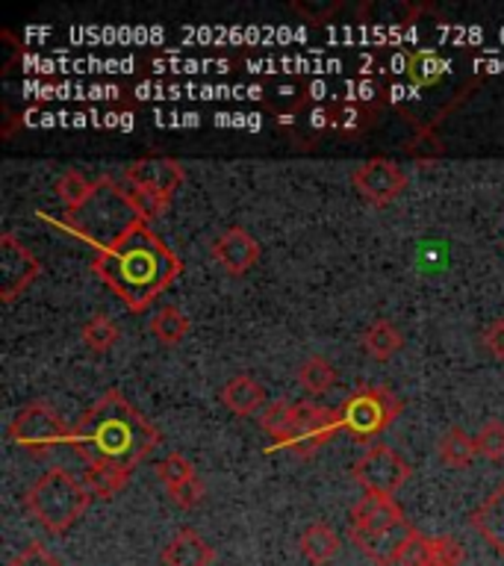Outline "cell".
<instances>
[{"mask_svg":"<svg viewBox=\"0 0 504 566\" xmlns=\"http://www.w3.org/2000/svg\"><path fill=\"white\" fill-rule=\"evenodd\" d=\"M180 269V256L150 230L148 221L136 216L109 242L97 245L92 256V272L130 313L148 307L159 292L171 286Z\"/></svg>","mask_w":504,"mask_h":566,"instance_id":"6da1fadb","label":"cell"},{"mask_svg":"<svg viewBox=\"0 0 504 566\" xmlns=\"http://www.w3.org/2000/svg\"><path fill=\"white\" fill-rule=\"evenodd\" d=\"M159 431L118 392L106 389L71 428V446L86 467H115L133 472L157 449Z\"/></svg>","mask_w":504,"mask_h":566,"instance_id":"7a4b0ae2","label":"cell"},{"mask_svg":"<svg viewBox=\"0 0 504 566\" xmlns=\"http://www.w3.org/2000/svg\"><path fill=\"white\" fill-rule=\"evenodd\" d=\"M186 180L183 166L171 157H145L122 171V177H104L109 192L127 203L136 219L154 221L171 207V198Z\"/></svg>","mask_w":504,"mask_h":566,"instance_id":"3957f363","label":"cell"},{"mask_svg":"<svg viewBox=\"0 0 504 566\" xmlns=\"http://www.w3.org/2000/svg\"><path fill=\"white\" fill-rule=\"evenodd\" d=\"M92 499L95 495L88 493L83 478H74L69 469L51 467L35 478L33 486L27 490L24 507L44 531L65 534L86 513Z\"/></svg>","mask_w":504,"mask_h":566,"instance_id":"277c9868","label":"cell"},{"mask_svg":"<svg viewBox=\"0 0 504 566\" xmlns=\"http://www.w3.org/2000/svg\"><path fill=\"white\" fill-rule=\"evenodd\" d=\"M401 413V401L387 387H360L339 405L343 431L354 440H371L380 431H387Z\"/></svg>","mask_w":504,"mask_h":566,"instance_id":"5b68a950","label":"cell"},{"mask_svg":"<svg viewBox=\"0 0 504 566\" xmlns=\"http://www.w3.org/2000/svg\"><path fill=\"white\" fill-rule=\"evenodd\" d=\"M9 440L27 454L44 458L53 449H60L62 442H71V428L48 401H33L15 413L9 424Z\"/></svg>","mask_w":504,"mask_h":566,"instance_id":"8992f818","label":"cell"},{"mask_svg":"<svg viewBox=\"0 0 504 566\" xmlns=\"http://www.w3.org/2000/svg\"><path fill=\"white\" fill-rule=\"evenodd\" d=\"M343 431V419H339V407L330 410V407L309 405V401H301V405H292V431L290 440H286V449L295 454V458H313L325 442H330L336 433Z\"/></svg>","mask_w":504,"mask_h":566,"instance_id":"52a82bcc","label":"cell"},{"mask_svg":"<svg viewBox=\"0 0 504 566\" xmlns=\"http://www.w3.org/2000/svg\"><path fill=\"white\" fill-rule=\"evenodd\" d=\"M413 469L396 449L384 442H375L366 454L351 467V478L366 490V493L396 495L401 486L410 481Z\"/></svg>","mask_w":504,"mask_h":566,"instance_id":"ba28073f","label":"cell"},{"mask_svg":"<svg viewBox=\"0 0 504 566\" xmlns=\"http://www.w3.org/2000/svg\"><path fill=\"white\" fill-rule=\"evenodd\" d=\"M42 263L35 260L30 248L15 237V233H3L0 237V298L15 301L30 283L39 277Z\"/></svg>","mask_w":504,"mask_h":566,"instance_id":"9c48e42d","label":"cell"},{"mask_svg":"<svg viewBox=\"0 0 504 566\" xmlns=\"http://www.w3.org/2000/svg\"><path fill=\"white\" fill-rule=\"evenodd\" d=\"M351 180L354 189H357L366 201L378 203V207H387L389 201H396L407 186V175L401 171V166L384 157L366 159V163L354 171Z\"/></svg>","mask_w":504,"mask_h":566,"instance_id":"30bf717a","label":"cell"},{"mask_svg":"<svg viewBox=\"0 0 504 566\" xmlns=\"http://www.w3.org/2000/svg\"><path fill=\"white\" fill-rule=\"evenodd\" d=\"M413 525L410 520L398 522L392 528H380V531H348V539L354 546L360 548L363 555L369 557L371 564L378 566H396L401 548L407 546V539L413 537Z\"/></svg>","mask_w":504,"mask_h":566,"instance_id":"8fae6325","label":"cell"},{"mask_svg":"<svg viewBox=\"0 0 504 566\" xmlns=\"http://www.w3.org/2000/svg\"><path fill=\"white\" fill-rule=\"evenodd\" d=\"M212 260L228 274H245L260 260V242L245 228H228L212 239Z\"/></svg>","mask_w":504,"mask_h":566,"instance_id":"7c38bea8","label":"cell"},{"mask_svg":"<svg viewBox=\"0 0 504 566\" xmlns=\"http://www.w3.org/2000/svg\"><path fill=\"white\" fill-rule=\"evenodd\" d=\"M405 511L396 502V495H380V493H366L360 502L351 507L348 516V531H380L392 528L398 522H405Z\"/></svg>","mask_w":504,"mask_h":566,"instance_id":"4fadbf2b","label":"cell"},{"mask_svg":"<svg viewBox=\"0 0 504 566\" xmlns=\"http://www.w3.org/2000/svg\"><path fill=\"white\" fill-rule=\"evenodd\" d=\"M159 560H162V566H212L216 548L195 528H183L168 539Z\"/></svg>","mask_w":504,"mask_h":566,"instance_id":"5bb4252c","label":"cell"},{"mask_svg":"<svg viewBox=\"0 0 504 566\" xmlns=\"http://www.w3.org/2000/svg\"><path fill=\"white\" fill-rule=\"evenodd\" d=\"M469 525L504 557V481L472 511Z\"/></svg>","mask_w":504,"mask_h":566,"instance_id":"9a60e30c","label":"cell"},{"mask_svg":"<svg viewBox=\"0 0 504 566\" xmlns=\"http://www.w3.org/2000/svg\"><path fill=\"white\" fill-rule=\"evenodd\" d=\"M219 398L230 413L251 416L265 405V389L260 387L251 375H237V378H230L228 384L221 387Z\"/></svg>","mask_w":504,"mask_h":566,"instance_id":"2e32d148","label":"cell"},{"mask_svg":"<svg viewBox=\"0 0 504 566\" xmlns=\"http://www.w3.org/2000/svg\"><path fill=\"white\" fill-rule=\"evenodd\" d=\"M339 534L325 522H313L304 534H301V555L307 557L313 566H325L327 560H334L339 555Z\"/></svg>","mask_w":504,"mask_h":566,"instance_id":"e0dca14e","label":"cell"},{"mask_svg":"<svg viewBox=\"0 0 504 566\" xmlns=\"http://www.w3.org/2000/svg\"><path fill=\"white\" fill-rule=\"evenodd\" d=\"M101 186H104V177H101V180H88L83 171H74V168H69V171H65L60 180H56V186H53V189H56V198H60L62 207H65L71 216V212L83 210V207H86V203L95 198Z\"/></svg>","mask_w":504,"mask_h":566,"instance_id":"ac0fdd59","label":"cell"},{"mask_svg":"<svg viewBox=\"0 0 504 566\" xmlns=\"http://www.w3.org/2000/svg\"><path fill=\"white\" fill-rule=\"evenodd\" d=\"M401 345H405V336H401V331L389 318H378L363 334V348H366L371 360H392L401 352Z\"/></svg>","mask_w":504,"mask_h":566,"instance_id":"d6986e66","label":"cell"},{"mask_svg":"<svg viewBox=\"0 0 504 566\" xmlns=\"http://www.w3.org/2000/svg\"><path fill=\"white\" fill-rule=\"evenodd\" d=\"M405 71L407 80L413 83V88H428L437 80H442V74L449 71V62L442 60L437 51H416L407 56Z\"/></svg>","mask_w":504,"mask_h":566,"instance_id":"ffe728a7","label":"cell"},{"mask_svg":"<svg viewBox=\"0 0 504 566\" xmlns=\"http://www.w3.org/2000/svg\"><path fill=\"white\" fill-rule=\"evenodd\" d=\"M440 460L445 467H454V469H463L469 467L472 460H475L477 449H475V437H469L466 431H460V428H449V431L440 437Z\"/></svg>","mask_w":504,"mask_h":566,"instance_id":"44dd1931","label":"cell"},{"mask_svg":"<svg viewBox=\"0 0 504 566\" xmlns=\"http://www.w3.org/2000/svg\"><path fill=\"white\" fill-rule=\"evenodd\" d=\"M133 472H124V469L115 467H86L83 472V484L88 486V493L97 495V499H113L127 486Z\"/></svg>","mask_w":504,"mask_h":566,"instance_id":"7402d4cb","label":"cell"},{"mask_svg":"<svg viewBox=\"0 0 504 566\" xmlns=\"http://www.w3.org/2000/svg\"><path fill=\"white\" fill-rule=\"evenodd\" d=\"M150 334L162 345H177L189 334V316L180 307H162L150 318Z\"/></svg>","mask_w":504,"mask_h":566,"instance_id":"603a6c76","label":"cell"},{"mask_svg":"<svg viewBox=\"0 0 504 566\" xmlns=\"http://www.w3.org/2000/svg\"><path fill=\"white\" fill-rule=\"evenodd\" d=\"M118 336H122L118 325H115L109 316H104V313H97V316H92L86 325H83V345L95 354L109 352V348L118 343Z\"/></svg>","mask_w":504,"mask_h":566,"instance_id":"cb8c5ba5","label":"cell"},{"mask_svg":"<svg viewBox=\"0 0 504 566\" xmlns=\"http://www.w3.org/2000/svg\"><path fill=\"white\" fill-rule=\"evenodd\" d=\"M334 380H336V369L325 360V357H309V360L301 363L298 384L307 389V392H313V396L327 392V389L334 387Z\"/></svg>","mask_w":504,"mask_h":566,"instance_id":"d4e9b609","label":"cell"},{"mask_svg":"<svg viewBox=\"0 0 504 566\" xmlns=\"http://www.w3.org/2000/svg\"><path fill=\"white\" fill-rule=\"evenodd\" d=\"M263 431L272 437V446L274 449H281L286 446L290 440V431H292V405L290 401H272V405L263 410Z\"/></svg>","mask_w":504,"mask_h":566,"instance_id":"484cf974","label":"cell"},{"mask_svg":"<svg viewBox=\"0 0 504 566\" xmlns=\"http://www.w3.org/2000/svg\"><path fill=\"white\" fill-rule=\"evenodd\" d=\"M475 449L486 460H504V422H486L475 437Z\"/></svg>","mask_w":504,"mask_h":566,"instance_id":"4316f807","label":"cell"},{"mask_svg":"<svg viewBox=\"0 0 504 566\" xmlns=\"http://www.w3.org/2000/svg\"><path fill=\"white\" fill-rule=\"evenodd\" d=\"M195 475L192 463L183 458V454H168L157 463V478L166 484V490H175L177 484H183Z\"/></svg>","mask_w":504,"mask_h":566,"instance_id":"83f0119b","label":"cell"},{"mask_svg":"<svg viewBox=\"0 0 504 566\" xmlns=\"http://www.w3.org/2000/svg\"><path fill=\"white\" fill-rule=\"evenodd\" d=\"M396 566H433L431 537H424V534L413 531V537L407 539V546L401 548Z\"/></svg>","mask_w":504,"mask_h":566,"instance_id":"f1b7e54d","label":"cell"},{"mask_svg":"<svg viewBox=\"0 0 504 566\" xmlns=\"http://www.w3.org/2000/svg\"><path fill=\"white\" fill-rule=\"evenodd\" d=\"M9 566H62V560L44 543H30L9 560Z\"/></svg>","mask_w":504,"mask_h":566,"instance_id":"f546056e","label":"cell"},{"mask_svg":"<svg viewBox=\"0 0 504 566\" xmlns=\"http://www.w3.org/2000/svg\"><path fill=\"white\" fill-rule=\"evenodd\" d=\"M433 566H460L463 564V546L454 537H431Z\"/></svg>","mask_w":504,"mask_h":566,"instance_id":"4dcf8cb0","label":"cell"},{"mask_svg":"<svg viewBox=\"0 0 504 566\" xmlns=\"http://www.w3.org/2000/svg\"><path fill=\"white\" fill-rule=\"evenodd\" d=\"M171 493V499H175V504H180V507H186V511H192V507H198V504L203 502V481L198 475H192L189 481H183V484H177L175 490H168Z\"/></svg>","mask_w":504,"mask_h":566,"instance_id":"1f68e13d","label":"cell"},{"mask_svg":"<svg viewBox=\"0 0 504 566\" xmlns=\"http://www.w3.org/2000/svg\"><path fill=\"white\" fill-rule=\"evenodd\" d=\"M484 348L493 357L504 360V318H495L493 325L484 331Z\"/></svg>","mask_w":504,"mask_h":566,"instance_id":"d6a6232c","label":"cell"}]
</instances>
